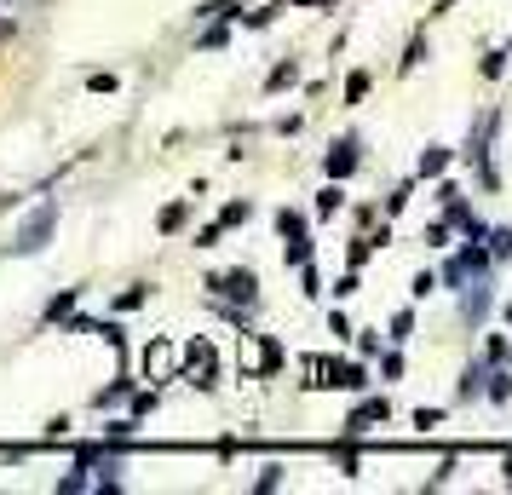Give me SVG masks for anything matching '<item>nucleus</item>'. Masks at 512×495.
<instances>
[{"label": "nucleus", "mask_w": 512, "mask_h": 495, "mask_svg": "<svg viewBox=\"0 0 512 495\" xmlns=\"http://www.w3.org/2000/svg\"><path fill=\"white\" fill-rule=\"evenodd\" d=\"M133 306H144V283H139V288H127V294L116 300V311H133Z\"/></svg>", "instance_id": "obj_23"}, {"label": "nucleus", "mask_w": 512, "mask_h": 495, "mask_svg": "<svg viewBox=\"0 0 512 495\" xmlns=\"http://www.w3.org/2000/svg\"><path fill=\"white\" fill-rule=\"evenodd\" d=\"M420 58H426V35H415V41H409V58H403V75L415 70Z\"/></svg>", "instance_id": "obj_21"}, {"label": "nucleus", "mask_w": 512, "mask_h": 495, "mask_svg": "<svg viewBox=\"0 0 512 495\" xmlns=\"http://www.w3.org/2000/svg\"><path fill=\"white\" fill-rule=\"evenodd\" d=\"M242 219H248V202H231V208L219 213V231H225V225H242Z\"/></svg>", "instance_id": "obj_20"}, {"label": "nucleus", "mask_w": 512, "mask_h": 495, "mask_svg": "<svg viewBox=\"0 0 512 495\" xmlns=\"http://www.w3.org/2000/svg\"><path fill=\"white\" fill-rule=\"evenodd\" d=\"M236 12H242V0H202V6H196L202 24H213V18H236Z\"/></svg>", "instance_id": "obj_7"}, {"label": "nucleus", "mask_w": 512, "mask_h": 495, "mask_svg": "<svg viewBox=\"0 0 512 495\" xmlns=\"http://www.w3.org/2000/svg\"><path fill=\"white\" fill-rule=\"evenodd\" d=\"M340 202H346V196H340V179H328V190L317 196V213H340Z\"/></svg>", "instance_id": "obj_13"}, {"label": "nucleus", "mask_w": 512, "mask_h": 495, "mask_svg": "<svg viewBox=\"0 0 512 495\" xmlns=\"http://www.w3.org/2000/svg\"><path fill=\"white\" fill-rule=\"evenodd\" d=\"M294 81H300V64L288 58V64H277V70H271V81H265V93H282V87H294Z\"/></svg>", "instance_id": "obj_8"}, {"label": "nucleus", "mask_w": 512, "mask_h": 495, "mask_svg": "<svg viewBox=\"0 0 512 495\" xmlns=\"http://www.w3.org/2000/svg\"><path fill=\"white\" fill-rule=\"evenodd\" d=\"M443 167H449V150H443V144H432V150L420 156V179H438Z\"/></svg>", "instance_id": "obj_9"}, {"label": "nucleus", "mask_w": 512, "mask_h": 495, "mask_svg": "<svg viewBox=\"0 0 512 495\" xmlns=\"http://www.w3.org/2000/svg\"><path fill=\"white\" fill-rule=\"evenodd\" d=\"M478 392H484V363H472L461 375V398H478Z\"/></svg>", "instance_id": "obj_12"}, {"label": "nucleus", "mask_w": 512, "mask_h": 495, "mask_svg": "<svg viewBox=\"0 0 512 495\" xmlns=\"http://www.w3.org/2000/svg\"><path fill=\"white\" fill-rule=\"evenodd\" d=\"M501 70H507V52H489V58H484V75H489V81H495V75H501Z\"/></svg>", "instance_id": "obj_25"}, {"label": "nucleus", "mask_w": 512, "mask_h": 495, "mask_svg": "<svg viewBox=\"0 0 512 495\" xmlns=\"http://www.w3.org/2000/svg\"><path fill=\"white\" fill-rule=\"evenodd\" d=\"M432 288H438V277H432V271H420V277H415V300H426Z\"/></svg>", "instance_id": "obj_27"}, {"label": "nucleus", "mask_w": 512, "mask_h": 495, "mask_svg": "<svg viewBox=\"0 0 512 495\" xmlns=\"http://www.w3.org/2000/svg\"><path fill=\"white\" fill-rule=\"evenodd\" d=\"M196 47H202V52H219V47H231V29H208V35H202Z\"/></svg>", "instance_id": "obj_15"}, {"label": "nucleus", "mask_w": 512, "mask_h": 495, "mask_svg": "<svg viewBox=\"0 0 512 495\" xmlns=\"http://www.w3.org/2000/svg\"><path fill=\"white\" fill-rule=\"evenodd\" d=\"M438 6H449V0H438Z\"/></svg>", "instance_id": "obj_30"}, {"label": "nucleus", "mask_w": 512, "mask_h": 495, "mask_svg": "<svg viewBox=\"0 0 512 495\" xmlns=\"http://www.w3.org/2000/svg\"><path fill=\"white\" fill-rule=\"evenodd\" d=\"M512 254V231H495L489 236V260H507Z\"/></svg>", "instance_id": "obj_16"}, {"label": "nucleus", "mask_w": 512, "mask_h": 495, "mask_svg": "<svg viewBox=\"0 0 512 495\" xmlns=\"http://www.w3.org/2000/svg\"><path fill=\"white\" fill-rule=\"evenodd\" d=\"M484 380H489L484 392H489L495 403H507V398H512V375H507V369H495V375H484Z\"/></svg>", "instance_id": "obj_10"}, {"label": "nucleus", "mask_w": 512, "mask_h": 495, "mask_svg": "<svg viewBox=\"0 0 512 495\" xmlns=\"http://www.w3.org/2000/svg\"><path fill=\"white\" fill-rule=\"evenodd\" d=\"M409 334H415V317H409V311H397V317H392V340H397V346H403Z\"/></svg>", "instance_id": "obj_18"}, {"label": "nucleus", "mask_w": 512, "mask_h": 495, "mask_svg": "<svg viewBox=\"0 0 512 495\" xmlns=\"http://www.w3.org/2000/svg\"><path fill=\"white\" fill-rule=\"evenodd\" d=\"M374 421H386V398H369V403H357V409H351V421H346V432H369Z\"/></svg>", "instance_id": "obj_6"}, {"label": "nucleus", "mask_w": 512, "mask_h": 495, "mask_svg": "<svg viewBox=\"0 0 512 495\" xmlns=\"http://www.w3.org/2000/svg\"><path fill=\"white\" fill-rule=\"evenodd\" d=\"M75 306V294H58V300H52V306H47V317H52V323H58V317H64V311H70Z\"/></svg>", "instance_id": "obj_28"}, {"label": "nucleus", "mask_w": 512, "mask_h": 495, "mask_svg": "<svg viewBox=\"0 0 512 495\" xmlns=\"http://www.w3.org/2000/svg\"><path fill=\"white\" fill-rule=\"evenodd\" d=\"M150 409H156V392H139V398H133V415H127V421L139 426L144 415H150Z\"/></svg>", "instance_id": "obj_19"}, {"label": "nucleus", "mask_w": 512, "mask_h": 495, "mask_svg": "<svg viewBox=\"0 0 512 495\" xmlns=\"http://www.w3.org/2000/svg\"><path fill=\"white\" fill-rule=\"evenodd\" d=\"M507 484H512V455H507Z\"/></svg>", "instance_id": "obj_29"}, {"label": "nucleus", "mask_w": 512, "mask_h": 495, "mask_svg": "<svg viewBox=\"0 0 512 495\" xmlns=\"http://www.w3.org/2000/svg\"><path fill=\"white\" fill-rule=\"evenodd\" d=\"M489 300H495V294H489V283H472V294L461 300V317L472 323V329H478V323L489 317Z\"/></svg>", "instance_id": "obj_5"}, {"label": "nucleus", "mask_w": 512, "mask_h": 495, "mask_svg": "<svg viewBox=\"0 0 512 495\" xmlns=\"http://www.w3.org/2000/svg\"><path fill=\"white\" fill-rule=\"evenodd\" d=\"M357 162H363V156H357V139H340L334 144V150H328V179H351V173H357Z\"/></svg>", "instance_id": "obj_4"}, {"label": "nucleus", "mask_w": 512, "mask_h": 495, "mask_svg": "<svg viewBox=\"0 0 512 495\" xmlns=\"http://www.w3.org/2000/svg\"><path fill=\"white\" fill-rule=\"evenodd\" d=\"M282 484V467H259V490H277Z\"/></svg>", "instance_id": "obj_26"}, {"label": "nucleus", "mask_w": 512, "mask_h": 495, "mask_svg": "<svg viewBox=\"0 0 512 495\" xmlns=\"http://www.w3.org/2000/svg\"><path fill=\"white\" fill-rule=\"evenodd\" d=\"M208 288L231 294V300H242V306H254V300H259V277H254V271H225V277H213Z\"/></svg>", "instance_id": "obj_3"}, {"label": "nucleus", "mask_w": 512, "mask_h": 495, "mask_svg": "<svg viewBox=\"0 0 512 495\" xmlns=\"http://www.w3.org/2000/svg\"><path fill=\"white\" fill-rule=\"evenodd\" d=\"M185 202H167V208H162V231H179V225H185Z\"/></svg>", "instance_id": "obj_14"}, {"label": "nucleus", "mask_w": 512, "mask_h": 495, "mask_svg": "<svg viewBox=\"0 0 512 495\" xmlns=\"http://www.w3.org/2000/svg\"><path fill=\"white\" fill-rule=\"evenodd\" d=\"M369 98V70H351V81H346V104H363Z\"/></svg>", "instance_id": "obj_11"}, {"label": "nucleus", "mask_w": 512, "mask_h": 495, "mask_svg": "<svg viewBox=\"0 0 512 495\" xmlns=\"http://www.w3.org/2000/svg\"><path fill=\"white\" fill-rule=\"evenodd\" d=\"M277 231H282V260H288V265H305V260H311V236H305V219H300V213L282 208V213H277Z\"/></svg>", "instance_id": "obj_2"}, {"label": "nucleus", "mask_w": 512, "mask_h": 495, "mask_svg": "<svg viewBox=\"0 0 512 495\" xmlns=\"http://www.w3.org/2000/svg\"><path fill=\"white\" fill-rule=\"evenodd\" d=\"M380 375H386V380H397V375H403V357H397V352H386V357H380Z\"/></svg>", "instance_id": "obj_22"}, {"label": "nucleus", "mask_w": 512, "mask_h": 495, "mask_svg": "<svg viewBox=\"0 0 512 495\" xmlns=\"http://www.w3.org/2000/svg\"><path fill=\"white\" fill-rule=\"evenodd\" d=\"M340 472H346V478H357V449H351V444H340Z\"/></svg>", "instance_id": "obj_24"}, {"label": "nucleus", "mask_w": 512, "mask_h": 495, "mask_svg": "<svg viewBox=\"0 0 512 495\" xmlns=\"http://www.w3.org/2000/svg\"><path fill=\"white\" fill-rule=\"evenodd\" d=\"M52 231H58V202H41V208L18 225V236H12V254H18V260H35V254L52 242Z\"/></svg>", "instance_id": "obj_1"}, {"label": "nucleus", "mask_w": 512, "mask_h": 495, "mask_svg": "<svg viewBox=\"0 0 512 495\" xmlns=\"http://www.w3.org/2000/svg\"><path fill=\"white\" fill-rule=\"evenodd\" d=\"M259 369H265V375H277V369H282V346H277V340H265V357H259Z\"/></svg>", "instance_id": "obj_17"}]
</instances>
